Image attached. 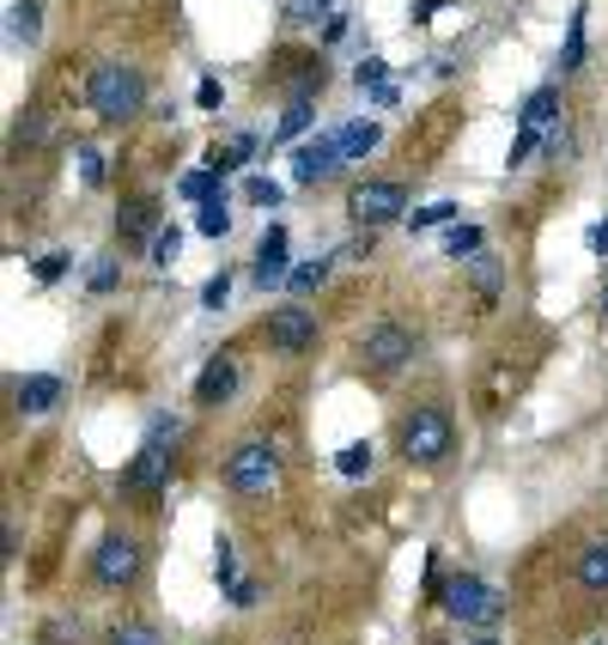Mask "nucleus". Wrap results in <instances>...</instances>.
Segmentation results:
<instances>
[{"instance_id": "obj_1", "label": "nucleus", "mask_w": 608, "mask_h": 645, "mask_svg": "<svg viewBox=\"0 0 608 645\" xmlns=\"http://www.w3.org/2000/svg\"><path fill=\"white\" fill-rule=\"evenodd\" d=\"M86 104H92L98 122H128L146 110V74L128 62H104L92 67V79H86Z\"/></svg>"}, {"instance_id": "obj_2", "label": "nucleus", "mask_w": 608, "mask_h": 645, "mask_svg": "<svg viewBox=\"0 0 608 645\" xmlns=\"http://www.w3.org/2000/svg\"><path fill=\"white\" fill-rule=\"evenodd\" d=\"M450 445H457V421H450V409L444 402H420V409H408L402 414V426H396V451L408 463H444L450 457Z\"/></svg>"}, {"instance_id": "obj_3", "label": "nucleus", "mask_w": 608, "mask_h": 645, "mask_svg": "<svg viewBox=\"0 0 608 645\" xmlns=\"http://www.w3.org/2000/svg\"><path fill=\"white\" fill-rule=\"evenodd\" d=\"M432 597L444 603V615L450 621H463V627H481V633H493L505 621V597L493 591L487 579H475V572H457V579H438L432 585Z\"/></svg>"}, {"instance_id": "obj_4", "label": "nucleus", "mask_w": 608, "mask_h": 645, "mask_svg": "<svg viewBox=\"0 0 608 645\" xmlns=\"http://www.w3.org/2000/svg\"><path fill=\"white\" fill-rule=\"evenodd\" d=\"M171 445H177V421L171 414H153V426H146V445L134 451L128 475H122V488L128 493H146V500H159L165 488H171Z\"/></svg>"}, {"instance_id": "obj_5", "label": "nucleus", "mask_w": 608, "mask_h": 645, "mask_svg": "<svg viewBox=\"0 0 608 645\" xmlns=\"http://www.w3.org/2000/svg\"><path fill=\"white\" fill-rule=\"evenodd\" d=\"M225 488L238 500H268L280 488V451L268 438H244L232 457H225Z\"/></svg>"}, {"instance_id": "obj_6", "label": "nucleus", "mask_w": 608, "mask_h": 645, "mask_svg": "<svg viewBox=\"0 0 608 645\" xmlns=\"http://www.w3.org/2000/svg\"><path fill=\"white\" fill-rule=\"evenodd\" d=\"M408 359H414V335L402 330V323H371V330L359 335V366H365L371 378H396Z\"/></svg>"}, {"instance_id": "obj_7", "label": "nucleus", "mask_w": 608, "mask_h": 645, "mask_svg": "<svg viewBox=\"0 0 608 645\" xmlns=\"http://www.w3.org/2000/svg\"><path fill=\"white\" fill-rule=\"evenodd\" d=\"M554 122H560V86H542V92H529L523 98V110H517V141H511V165H523L536 146L554 134Z\"/></svg>"}, {"instance_id": "obj_8", "label": "nucleus", "mask_w": 608, "mask_h": 645, "mask_svg": "<svg viewBox=\"0 0 608 645\" xmlns=\"http://www.w3.org/2000/svg\"><path fill=\"white\" fill-rule=\"evenodd\" d=\"M347 213H353L359 225H390V220H402L408 213V189L402 184H384V177H371V184H353L347 189Z\"/></svg>"}, {"instance_id": "obj_9", "label": "nucleus", "mask_w": 608, "mask_h": 645, "mask_svg": "<svg viewBox=\"0 0 608 645\" xmlns=\"http://www.w3.org/2000/svg\"><path fill=\"white\" fill-rule=\"evenodd\" d=\"M92 579L104 585V591H128L134 579H140V542L134 536H104L92 554Z\"/></svg>"}, {"instance_id": "obj_10", "label": "nucleus", "mask_w": 608, "mask_h": 645, "mask_svg": "<svg viewBox=\"0 0 608 645\" xmlns=\"http://www.w3.org/2000/svg\"><path fill=\"white\" fill-rule=\"evenodd\" d=\"M268 347H280V354H311V347H317V311H311V304H280V311H268Z\"/></svg>"}, {"instance_id": "obj_11", "label": "nucleus", "mask_w": 608, "mask_h": 645, "mask_svg": "<svg viewBox=\"0 0 608 645\" xmlns=\"http://www.w3.org/2000/svg\"><path fill=\"white\" fill-rule=\"evenodd\" d=\"M341 134H317V141L311 146H299V153H292V177H299V184H323V177H335L341 171Z\"/></svg>"}, {"instance_id": "obj_12", "label": "nucleus", "mask_w": 608, "mask_h": 645, "mask_svg": "<svg viewBox=\"0 0 608 645\" xmlns=\"http://www.w3.org/2000/svg\"><path fill=\"white\" fill-rule=\"evenodd\" d=\"M232 390H238V359H232V354L207 359L201 378H195V402H201V409H219V402H232Z\"/></svg>"}, {"instance_id": "obj_13", "label": "nucleus", "mask_w": 608, "mask_h": 645, "mask_svg": "<svg viewBox=\"0 0 608 645\" xmlns=\"http://www.w3.org/2000/svg\"><path fill=\"white\" fill-rule=\"evenodd\" d=\"M250 275H256V287H280V280L292 275V268H286V225H268V232H262Z\"/></svg>"}, {"instance_id": "obj_14", "label": "nucleus", "mask_w": 608, "mask_h": 645, "mask_svg": "<svg viewBox=\"0 0 608 645\" xmlns=\"http://www.w3.org/2000/svg\"><path fill=\"white\" fill-rule=\"evenodd\" d=\"M13 402H19V414H49L61 402V378L55 371H31V378H19Z\"/></svg>"}, {"instance_id": "obj_15", "label": "nucleus", "mask_w": 608, "mask_h": 645, "mask_svg": "<svg viewBox=\"0 0 608 645\" xmlns=\"http://www.w3.org/2000/svg\"><path fill=\"white\" fill-rule=\"evenodd\" d=\"M572 579H578V591L608 597V542H584L578 560H572Z\"/></svg>"}, {"instance_id": "obj_16", "label": "nucleus", "mask_w": 608, "mask_h": 645, "mask_svg": "<svg viewBox=\"0 0 608 645\" xmlns=\"http://www.w3.org/2000/svg\"><path fill=\"white\" fill-rule=\"evenodd\" d=\"M116 237L122 244H153V237H159V208H153V201H128V208L116 213Z\"/></svg>"}, {"instance_id": "obj_17", "label": "nucleus", "mask_w": 608, "mask_h": 645, "mask_svg": "<svg viewBox=\"0 0 608 645\" xmlns=\"http://www.w3.org/2000/svg\"><path fill=\"white\" fill-rule=\"evenodd\" d=\"M469 287H475L481 292V304H499V287H505V268H499V256H487V251H481V256H469Z\"/></svg>"}, {"instance_id": "obj_18", "label": "nucleus", "mask_w": 608, "mask_h": 645, "mask_svg": "<svg viewBox=\"0 0 608 645\" xmlns=\"http://www.w3.org/2000/svg\"><path fill=\"white\" fill-rule=\"evenodd\" d=\"M371 469H378V451H371L365 438H353V445L335 451V475H347V481H365Z\"/></svg>"}, {"instance_id": "obj_19", "label": "nucleus", "mask_w": 608, "mask_h": 645, "mask_svg": "<svg viewBox=\"0 0 608 645\" xmlns=\"http://www.w3.org/2000/svg\"><path fill=\"white\" fill-rule=\"evenodd\" d=\"M43 31V0H13V13H7V37L13 43H37Z\"/></svg>"}, {"instance_id": "obj_20", "label": "nucleus", "mask_w": 608, "mask_h": 645, "mask_svg": "<svg viewBox=\"0 0 608 645\" xmlns=\"http://www.w3.org/2000/svg\"><path fill=\"white\" fill-rule=\"evenodd\" d=\"M481 244H487V232H481V225H463V220H457V225L444 232V256H450V263H469V256H481Z\"/></svg>"}, {"instance_id": "obj_21", "label": "nucleus", "mask_w": 608, "mask_h": 645, "mask_svg": "<svg viewBox=\"0 0 608 645\" xmlns=\"http://www.w3.org/2000/svg\"><path fill=\"white\" fill-rule=\"evenodd\" d=\"M335 134H341V153H347V158H365L371 146L384 141V129H378V122H365V116L347 122V129H335Z\"/></svg>"}, {"instance_id": "obj_22", "label": "nucleus", "mask_w": 608, "mask_h": 645, "mask_svg": "<svg viewBox=\"0 0 608 645\" xmlns=\"http://www.w3.org/2000/svg\"><path fill=\"white\" fill-rule=\"evenodd\" d=\"M311 122H317V98H292L286 116H280V129H274V141H299Z\"/></svg>"}, {"instance_id": "obj_23", "label": "nucleus", "mask_w": 608, "mask_h": 645, "mask_svg": "<svg viewBox=\"0 0 608 645\" xmlns=\"http://www.w3.org/2000/svg\"><path fill=\"white\" fill-rule=\"evenodd\" d=\"M195 232H201V237H225V232H232V213H225V189H219V196H207V201L195 208Z\"/></svg>"}, {"instance_id": "obj_24", "label": "nucleus", "mask_w": 608, "mask_h": 645, "mask_svg": "<svg viewBox=\"0 0 608 645\" xmlns=\"http://www.w3.org/2000/svg\"><path fill=\"white\" fill-rule=\"evenodd\" d=\"M104 645H165V640H159L153 621H116V627L104 633Z\"/></svg>"}, {"instance_id": "obj_25", "label": "nucleus", "mask_w": 608, "mask_h": 645, "mask_svg": "<svg viewBox=\"0 0 608 645\" xmlns=\"http://www.w3.org/2000/svg\"><path fill=\"white\" fill-rule=\"evenodd\" d=\"M250 153H256V134H238L232 146H213V153H207V165H213V171H238V165H244Z\"/></svg>"}, {"instance_id": "obj_26", "label": "nucleus", "mask_w": 608, "mask_h": 645, "mask_svg": "<svg viewBox=\"0 0 608 645\" xmlns=\"http://www.w3.org/2000/svg\"><path fill=\"white\" fill-rule=\"evenodd\" d=\"M219 177L225 171H213V165H207V171H183L177 196H183V201H207V196H219Z\"/></svg>"}, {"instance_id": "obj_27", "label": "nucleus", "mask_w": 608, "mask_h": 645, "mask_svg": "<svg viewBox=\"0 0 608 645\" xmlns=\"http://www.w3.org/2000/svg\"><path fill=\"white\" fill-rule=\"evenodd\" d=\"M457 220H463V208H457V201H432V208L408 213L414 232H432V225H457Z\"/></svg>"}, {"instance_id": "obj_28", "label": "nucleus", "mask_w": 608, "mask_h": 645, "mask_svg": "<svg viewBox=\"0 0 608 645\" xmlns=\"http://www.w3.org/2000/svg\"><path fill=\"white\" fill-rule=\"evenodd\" d=\"M584 67V7L572 13V25H566V55H560V74H578Z\"/></svg>"}, {"instance_id": "obj_29", "label": "nucleus", "mask_w": 608, "mask_h": 645, "mask_svg": "<svg viewBox=\"0 0 608 645\" xmlns=\"http://www.w3.org/2000/svg\"><path fill=\"white\" fill-rule=\"evenodd\" d=\"M43 134H49V116H43V110H19V122H13V146H37Z\"/></svg>"}, {"instance_id": "obj_30", "label": "nucleus", "mask_w": 608, "mask_h": 645, "mask_svg": "<svg viewBox=\"0 0 608 645\" xmlns=\"http://www.w3.org/2000/svg\"><path fill=\"white\" fill-rule=\"evenodd\" d=\"M353 86H359V92H378V86H390V62H378V55H365V62L353 67Z\"/></svg>"}, {"instance_id": "obj_31", "label": "nucleus", "mask_w": 608, "mask_h": 645, "mask_svg": "<svg viewBox=\"0 0 608 645\" xmlns=\"http://www.w3.org/2000/svg\"><path fill=\"white\" fill-rule=\"evenodd\" d=\"M177 251H183V232H177V225H159V237H153V268H171Z\"/></svg>"}, {"instance_id": "obj_32", "label": "nucleus", "mask_w": 608, "mask_h": 645, "mask_svg": "<svg viewBox=\"0 0 608 645\" xmlns=\"http://www.w3.org/2000/svg\"><path fill=\"white\" fill-rule=\"evenodd\" d=\"M280 196H286V189H280L274 177H250V184H244V201H250V208H280Z\"/></svg>"}, {"instance_id": "obj_33", "label": "nucleus", "mask_w": 608, "mask_h": 645, "mask_svg": "<svg viewBox=\"0 0 608 645\" xmlns=\"http://www.w3.org/2000/svg\"><path fill=\"white\" fill-rule=\"evenodd\" d=\"M323 280H329V263H299V268L286 275V287H292V292H317Z\"/></svg>"}, {"instance_id": "obj_34", "label": "nucleus", "mask_w": 608, "mask_h": 645, "mask_svg": "<svg viewBox=\"0 0 608 645\" xmlns=\"http://www.w3.org/2000/svg\"><path fill=\"white\" fill-rule=\"evenodd\" d=\"M74 158H80V177H86V184H104V153H98V146H74Z\"/></svg>"}, {"instance_id": "obj_35", "label": "nucleus", "mask_w": 608, "mask_h": 645, "mask_svg": "<svg viewBox=\"0 0 608 645\" xmlns=\"http://www.w3.org/2000/svg\"><path fill=\"white\" fill-rule=\"evenodd\" d=\"M225 299H232V275H213L207 287H201V304H207V311H219Z\"/></svg>"}, {"instance_id": "obj_36", "label": "nucleus", "mask_w": 608, "mask_h": 645, "mask_svg": "<svg viewBox=\"0 0 608 645\" xmlns=\"http://www.w3.org/2000/svg\"><path fill=\"white\" fill-rule=\"evenodd\" d=\"M225 597H232V609H256L262 585H256V579H238V585H225Z\"/></svg>"}, {"instance_id": "obj_37", "label": "nucleus", "mask_w": 608, "mask_h": 645, "mask_svg": "<svg viewBox=\"0 0 608 645\" xmlns=\"http://www.w3.org/2000/svg\"><path fill=\"white\" fill-rule=\"evenodd\" d=\"M67 263H74V256L49 251V256H43V263H37V280H43V287H49V280H61V275H67Z\"/></svg>"}, {"instance_id": "obj_38", "label": "nucleus", "mask_w": 608, "mask_h": 645, "mask_svg": "<svg viewBox=\"0 0 608 645\" xmlns=\"http://www.w3.org/2000/svg\"><path fill=\"white\" fill-rule=\"evenodd\" d=\"M86 287H92V292H116V263L104 256V263H98L92 275H86Z\"/></svg>"}, {"instance_id": "obj_39", "label": "nucleus", "mask_w": 608, "mask_h": 645, "mask_svg": "<svg viewBox=\"0 0 608 645\" xmlns=\"http://www.w3.org/2000/svg\"><path fill=\"white\" fill-rule=\"evenodd\" d=\"M213 572H219V585H238V554L219 542V554H213Z\"/></svg>"}, {"instance_id": "obj_40", "label": "nucleus", "mask_w": 608, "mask_h": 645, "mask_svg": "<svg viewBox=\"0 0 608 645\" xmlns=\"http://www.w3.org/2000/svg\"><path fill=\"white\" fill-rule=\"evenodd\" d=\"M219 98H225V92H219V79L207 74V79L195 86V104H201V110H219Z\"/></svg>"}, {"instance_id": "obj_41", "label": "nucleus", "mask_w": 608, "mask_h": 645, "mask_svg": "<svg viewBox=\"0 0 608 645\" xmlns=\"http://www.w3.org/2000/svg\"><path fill=\"white\" fill-rule=\"evenodd\" d=\"M590 251H596V256H608V213L590 225Z\"/></svg>"}, {"instance_id": "obj_42", "label": "nucleus", "mask_w": 608, "mask_h": 645, "mask_svg": "<svg viewBox=\"0 0 608 645\" xmlns=\"http://www.w3.org/2000/svg\"><path fill=\"white\" fill-rule=\"evenodd\" d=\"M74 633H80V627H67V621H55V627L43 633V640H49V645H67V640H74Z\"/></svg>"}, {"instance_id": "obj_43", "label": "nucleus", "mask_w": 608, "mask_h": 645, "mask_svg": "<svg viewBox=\"0 0 608 645\" xmlns=\"http://www.w3.org/2000/svg\"><path fill=\"white\" fill-rule=\"evenodd\" d=\"M323 7H329V0H304V7H299V19H304V13H323Z\"/></svg>"}, {"instance_id": "obj_44", "label": "nucleus", "mask_w": 608, "mask_h": 645, "mask_svg": "<svg viewBox=\"0 0 608 645\" xmlns=\"http://www.w3.org/2000/svg\"><path fill=\"white\" fill-rule=\"evenodd\" d=\"M475 645H499V640H493V633H487V640H475Z\"/></svg>"}, {"instance_id": "obj_45", "label": "nucleus", "mask_w": 608, "mask_h": 645, "mask_svg": "<svg viewBox=\"0 0 608 645\" xmlns=\"http://www.w3.org/2000/svg\"><path fill=\"white\" fill-rule=\"evenodd\" d=\"M603 316H608V287H603Z\"/></svg>"}, {"instance_id": "obj_46", "label": "nucleus", "mask_w": 608, "mask_h": 645, "mask_svg": "<svg viewBox=\"0 0 608 645\" xmlns=\"http://www.w3.org/2000/svg\"><path fill=\"white\" fill-rule=\"evenodd\" d=\"M432 645H444V640H432Z\"/></svg>"}]
</instances>
